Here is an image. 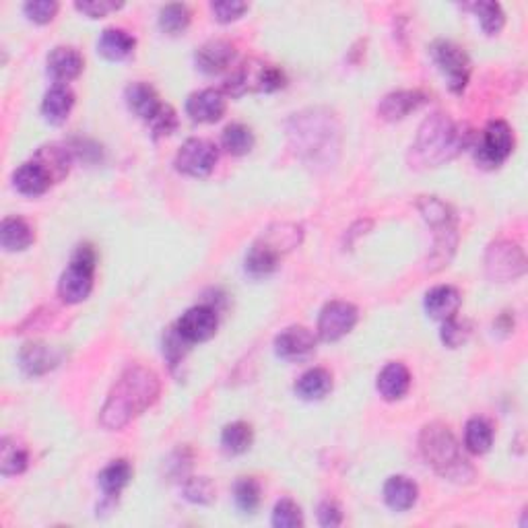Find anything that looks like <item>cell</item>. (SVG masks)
<instances>
[{
  "label": "cell",
  "mask_w": 528,
  "mask_h": 528,
  "mask_svg": "<svg viewBox=\"0 0 528 528\" xmlns=\"http://www.w3.org/2000/svg\"><path fill=\"white\" fill-rule=\"evenodd\" d=\"M289 143L310 168L329 170L341 151V125L337 116L324 107L293 114L287 122Z\"/></svg>",
  "instance_id": "6da1fadb"
},
{
  "label": "cell",
  "mask_w": 528,
  "mask_h": 528,
  "mask_svg": "<svg viewBox=\"0 0 528 528\" xmlns=\"http://www.w3.org/2000/svg\"><path fill=\"white\" fill-rule=\"evenodd\" d=\"M162 393L159 375L144 366H130L116 380L101 407L99 423L107 431H118L153 407Z\"/></svg>",
  "instance_id": "7a4b0ae2"
},
{
  "label": "cell",
  "mask_w": 528,
  "mask_h": 528,
  "mask_svg": "<svg viewBox=\"0 0 528 528\" xmlns=\"http://www.w3.org/2000/svg\"><path fill=\"white\" fill-rule=\"evenodd\" d=\"M473 141V133L450 116L436 112L419 126L417 139L411 147L415 168H440L459 157Z\"/></svg>",
  "instance_id": "3957f363"
},
{
  "label": "cell",
  "mask_w": 528,
  "mask_h": 528,
  "mask_svg": "<svg viewBox=\"0 0 528 528\" xmlns=\"http://www.w3.org/2000/svg\"><path fill=\"white\" fill-rule=\"evenodd\" d=\"M419 450L440 477L454 483L473 481L475 468L462 454V446L444 423H430L419 436Z\"/></svg>",
  "instance_id": "277c9868"
},
{
  "label": "cell",
  "mask_w": 528,
  "mask_h": 528,
  "mask_svg": "<svg viewBox=\"0 0 528 528\" xmlns=\"http://www.w3.org/2000/svg\"><path fill=\"white\" fill-rule=\"evenodd\" d=\"M96 264L97 255L93 250V245H79L69 266L60 274V281H58V295H60L64 303L75 306V303H81L89 298L93 279H96Z\"/></svg>",
  "instance_id": "5b68a950"
},
{
  "label": "cell",
  "mask_w": 528,
  "mask_h": 528,
  "mask_svg": "<svg viewBox=\"0 0 528 528\" xmlns=\"http://www.w3.org/2000/svg\"><path fill=\"white\" fill-rule=\"evenodd\" d=\"M287 83L285 72L279 67L260 60H245L237 67L223 85L227 96L240 97L244 93H273L283 89Z\"/></svg>",
  "instance_id": "8992f818"
},
{
  "label": "cell",
  "mask_w": 528,
  "mask_h": 528,
  "mask_svg": "<svg viewBox=\"0 0 528 528\" xmlns=\"http://www.w3.org/2000/svg\"><path fill=\"white\" fill-rule=\"evenodd\" d=\"M431 58L436 62V67L442 72L448 89L452 93H462L468 83V77H471V60L465 50H462L459 43L448 42V40H438L431 43Z\"/></svg>",
  "instance_id": "52a82bcc"
},
{
  "label": "cell",
  "mask_w": 528,
  "mask_h": 528,
  "mask_svg": "<svg viewBox=\"0 0 528 528\" xmlns=\"http://www.w3.org/2000/svg\"><path fill=\"white\" fill-rule=\"evenodd\" d=\"M514 151V133L508 122L494 120L483 130V136L475 149V159L481 168L496 170Z\"/></svg>",
  "instance_id": "ba28073f"
},
{
  "label": "cell",
  "mask_w": 528,
  "mask_h": 528,
  "mask_svg": "<svg viewBox=\"0 0 528 528\" xmlns=\"http://www.w3.org/2000/svg\"><path fill=\"white\" fill-rule=\"evenodd\" d=\"M486 273L496 283H510L526 273V258L518 244L508 240L494 242L486 255Z\"/></svg>",
  "instance_id": "9c48e42d"
},
{
  "label": "cell",
  "mask_w": 528,
  "mask_h": 528,
  "mask_svg": "<svg viewBox=\"0 0 528 528\" xmlns=\"http://www.w3.org/2000/svg\"><path fill=\"white\" fill-rule=\"evenodd\" d=\"M219 162V151L207 139H188L176 155V170L190 178H207Z\"/></svg>",
  "instance_id": "30bf717a"
},
{
  "label": "cell",
  "mask_w": 528,
  "mask_h": 528,
  "mask_svg": "<svg viewBox=\"0 0 528 528\" xmlns=\"http://www.w3.org/2000/svg\"><path fill=\"white\" fill-rule=\"evenodd\" d=\"M359 320L357 308L349 301H329L327 306L322 308L320 316H318V337L327 343L341 341L343 337L349 335V332L356 329Z\"/></svg>",
  "instance_id": "8fae6325"
},
{
  "label": "cell",
  "mask_w": 528,
  "mask_h": 528,
  "mask_svg": "<svg viewBox=\"0 0 528 528\" xmlns=\"http://www.w3.org/2000/svg\"><path fill=\"white\" fill-rule=\"evenodd\" d=\"M217 327H219V316L211 306H194L186 310L180 318L176 329L188 343H205L215 337Z\"/></svg>",
  "instance_id": "7c38bea8"
},
{
  "label": "cell",
  "mask_w": 528,
  "mask_h": 528,
  "mask_svg": "<svg viewBox=\"0 0 528 528\" xmlns=\"http://www.w3.org/2000/svg\"><path fill=\"white\" fill-rule=\"evenodd\" d=\"M316 349V338L306 327H287L274 338V351L281 359L300 361L306 359Z\"/></svg>",
  "instance_id": "4fadbf2b"
},
{
  "label": "cell",
  "mask_w": 528,
  "mask_h": 528,
  "mask_svg": "<svg viewBox=\"0 0 528 528\" xmlns=\"http://www.w3.org/2000/svg\"><path fill=\"white\" fill-rule=\"evenodd\" d=\"M226 97H223L221 91L215 89H202L192 93L190 97L186 99V114L190 116L194 122H200V125H213V122H219L226 114Z\"/></svg>",
  "instance_id": "5bb4252c"
},
{
  "label": "cell",
  "mask_w": 528,
  "mask_h": 528,
  "mask_svg": "<svg viewBox=\"0 0 528 528\" xmlns=\"http://www.w3.org/2000/svg\"><path fill=\"white\" fill-rule=\"evenodd\" d=\"M85 60L77 48L58 46L48 54V75L56 85H67L81 75Z\"/></svg>",
  "instance_id": "9a60e30c"
},
{
  "label": "cell",
  "mask_w": 528,
  "mask_h": 528,
  "mask_svg": "<svg viewBox=\"0 0 528 528\" xmlns=\"http://www.w3.org/2000/svg\"><path fill=\"white\" fill-rule=\"evenodd\" d=\"M125 97H126L128 110L134 116H139L141 120L147 122V125L165 107V104L153 87L143 81L130 83L125 91Z\"/></svg>",
  "instance_id": "2e32d148"
},
{
  "label": "cell",
  "mask_w": 528,
  "mask_h": 528,
  "mask_svg": "<svg viewBox=\"0 0 528 528\" xmlns=\"http://www.w3.org/2000/svg\"><path fill=\"white\" fill-rule=\"evenodd\" d=\"M60 364V353L46 343H25L19 351V366L27 375H42Z\"/></svg>",
  "instance_id": "e0dca14e"
},
{
  "label": "cell",
  "mask_w": 528,
  "mask_h": 528,
  "mask_svg": "<svg viewBox=\"0 0 528 528\" xmlns=\"http://www.w3.org/2000/svg\"><path fill=\"white\" fill-rule=\"evenodd\" d=\"M425 101H428V96L417 89H401L394 93H388V96L380 101L378 106V114L382 120L388 122H396L407 118L411 112H417Z\"/></svg>",
  "instance_id": "ac0fdd59"
},
{
  "label": "cell",
  "mask_w": 528,
  "mask_h": 528,
  "mask_svg": "<svg viewBox=\"0 0 528 528\" xmlns=\"http://www.w3.org/2000/svg\"><path fill=\"white\" fill-rule=\"evenodd\" d=\"M236 58V48L231 46L226 40H211L197 50V60L199 70L207 72V75H217V72H223L231 67Z\"/></svg>",
  "instance_id": "d6986e66"
},
{
  "label": "cell",
  "mask_w": 528,
  "mask_h": 528,
  "mask_svg": "<svg viewBox=\"0 0 528 528\" xmlns=\"http://www.w3.org/2000/svg\"><path fill=\"white\" fill-rule=\"evenodd\" d=\"M462 303V295L457 287L438 285L425 293V312L433 320H450L459 314Z\"/></svg>",
  "instance_id": "ffe728a7"
},
{
  "label": "cell",
  "mask_w": 528,
  "mask_h": 528,
  "mask_svg": "<svg viewBox=\"0 0 528 528\" xmlns=\"http://www.w3.org/2000/svg\"><path fill=\"white\" fill-rule=\"evenodd\" d=\"M380 396L384 401H399L411 388V372L409 367L401 364V361H393L384 370L378 374V382H375Z\"/></svg>",
  "instance_id": "44dd1931"
},
{
  "label": "cell",
  "mask_w": 528,
  "mask_h": 528,
  "mask_svg": "<svg viewBox=\"0 0 528 528\" xmlns=\"http://www.w3.org/2000/svg\"><path fill=\"white\" fill-rule=\"evenodd\" d=\"M52 184L54 182L52 178H50V173L43 170L35 159L19 165L13 173V186L17 188L21 194H25V197H40V194L46 192Z\"/></svg>",
  "instance_id": "7402d4cb"
},
{
  "label": "cell",
  "mask_w": 528,
  "mask_h": 528,
  "mask_svg": "<svg viewBox=\"0 0 528 528\" xmlns=\"http://www.w3.org/2000/svg\"><path fill=\"white\" fill-rule=\"evenodd\" d=\"M134 46H136V40L126 32V29H120V27L104 29L97 42L99 54L112 62L126 60V58L134 52Z\"/></svg>",
  "instance_id": "603a6c76"
},
{
  "label": "cell",
  "mask_w": 528,
  "mask_h": 528,
  "mask_svg": "<svg viewBox=\"0 0 528 528\" xmlns=\"http://www.w3.org/2000/svg\"><path fill=\"white\" fill-rule=\"evenodd\" d=\"M75 107V93L69 85H54L42 101V114L50 125H62Z\"/></svg>",
  "instance_id": "cb8c5ba5"
},
{
  "label": "cell",
  "mask_w": 528,
  "mask_h": 528,
  "mask_svg": "<svg viewBox=\"0 0 528 528\" xmlns=\"http://www.w3.org/2000/svg\"><path fill=\"white\" fill-rule=\"evenodd\" d=\"M417 497H419L417 483L411 481L409 477L394 475L386 481L384 502L388 504V508H393L394 512L411 510L417 504Z\"/></svg>",
  "instance_id": "d4e9b609"
},
{
  "label": "cell",
  "mask_w": 528,
  "mask_h": 528,
  "mask_svg": "<svg viewBox=\"0 0 528 528\" xmlns=\"http://www.w3.org/2000/svg\"><path fill=\"white\" fill-rule=\"evenodd\" d=\"M35 162H38L43 170L50 173L52 182H60V180L67 176L72 163L70 149L64 147V144H43L33 155Z\"/></svg>",
  "instance_id": "484cf974"
},
{
  "label": "cell",
  "mask_w": 528,
  "mask_h": 528,
  "mask_svg": "<svg viewBox=\"0 0 528 528\" xmlns=\"http://www.w3.org/2000/svg\"><path fill=\"white\" fill-rule=\"evenodd\" d=\"M35 234L32 226L21 217H6L0 226V244L6 252L27 250L33 244Z\"/></svg>",
  "instance_id": "4316f807"
},
{
  "label": "cell",
  "mask_w": 528,
  "mask_h": 528,
  "mask_svg": "<svg viewBox=\"0 0 528 528\" xmlns=\"http://www.w3.org/2000/svg\"><path fill=\"white\" fill-rule=\"evenodd\" d=\"M332 390V375L324 367H312L295 382V394L301 401H320Z\"/></svg>",
  "instance_id": "83f0119b"
},
{
  "label": "cell",
  "mask_w": 528,
  "mask_h": 528,
  "mask_svg": "<svg viewBox=\"0 0 528 528\" xmlns=\"http://www.w3.org/2000/svg\"><path fill=\"white\" fill-rule=\"evenodd\" d=\"M130 479H133V467L130 462L120 459V460H112L104 471L97 477V486L104 491L106 497H118L122 494Z\"/></svg>",
  "instance_id": "f1b7e54d"
},
{
  "label": "cell",
  "mask_w": 528,
  "mask_h": 528,
  "mask_svg": "<svg viewBox=\"0 0 528 528\" xmlns=\"http://www.w3.org/2000/svg\"><path fill=\"white\" fill-rule=\"evenodd\" d=\"M301 236H303V231L300 226H295V223H277V226H273L264 231V236L260 237V242H264L269 248L277 252L279 256H283L293 248H298V245L301 244Z\"/></svg>",
  "instance_id": "f546056e"
},
{
  "label": "cell",
  "mask_w": 528,
  "mask_h": 528,
  "mask_svg": "<svg viewBox=\"0 0 528 528\" xmlns=\"http://www.w3.org/2000/svg\"><path fill=\"white\" fill-rule=\"evenodd\" d=\"M279 255L273 248H269L264 242H255L252 248L245 255V271H248L252 277H266L279 266Z\"/></svg>",
  "instance_id": "4dcf8cb0"
},
{
  "label": "cell",
  "mask_w": 528,
  "mask_h": 528,
  "mask_svg": "<svg viewBox=\"0 0 528 528\" xmlns=\"http://www.w3.org/2000/svg\"><path fill=\"white\" fill-rule=\"evenodd\" d=\"M255 133L245 126L240 125V122H234V125L226 126L221 134V144L223 149L227 151L229 155H236V157H242V155H248L252 149H255Z\"/></svg>",
  "instance_id": "1f68e13d"
},
{
  "label": "cell",
  "mask_w": 528,
  "mask_h": 528,
  "mask_svg": "<svg viewBox=\"0 0 528 528\" xmlns=\"http://www.w3.org/2000/svg\"><path fill=\"white\" fill-rule=\"evenodd\" d=\"M29 465L27 450L21 444H17L14 438H3L0 442V473L5 477L21 475Z\"/></svg>",
  "instance_id": "d6a6232c"
},
{
  "label": "cell",
  "mask_w": 528,
  "mask_h": 528,
  "mask_svg": "<svg viewBox=\"0 0 528 528\" xmlns=\"http://www.w3.org/2000/svg\"><path fill=\"white\" fill-rule=\"evenodd\" d=\"M255 442V431L248 423L236 421L223 428L221 446L227 454H244Z\"/></svg>",
  "instance_id": "836d02e7"
},
{
  "label": "cell",
  "mask_w": 528,
  "mask_h": 528,
  "mask_svg": "<svg viewBox=\"0 0 528 528\" xmlns=\"http://www.w3.org/2000/svg\"><path fill=\"white\" fill-rule=\"evenodd\" d=\"M494 444V430L481 417H473L465 430V446L473 454H486Z\"/></svg>",
  "instance_id": "e575fe53"
},
{
  "label": "cell",
  "mask_w": 528,
  "mask_h": 528,
  "mask_svg": "<svg viewBox=\"0 0 528 528\" xmlns=\"http://www.w3.org/2000/svg\"><path fill=\"white\" fill-rule=\"evenodd\" d=\"M188 25H190V11H188L186 5H165L162 11H159V27L162 32L170 35L184 33Z\"/></svg>",
  "instance_id": "d590c367"
},
{
  "label": "cell",
  "mask_w": 528,
  "mask_h": 528,
  "mask_svg": "<svg viewBox=\"0 0 528 528\" xmlns=\"http://www.w3.org/2000/svg\"><path fill=\"white\" fill-rule=\"evenodd\" d=\"M468 9L477 14L481 29L487 35H497L504 29L505 14L497 3H475V5H468Z\"/></svg>",
  "instance_id": "8d00e7d4"
},
{
  "label": "cell",
  "mask_w": 528,
  "mask_h": 528,
  "mask_svg": "<svg viewBox=\"0 0 528 528\" xmlns=\"http://www.w3.org/2000/svg\"><path fill=\"white\" fill-rule=\"evenodd\" d=\"M234 500L236 505L244 514H255L260 505V486L252 477H242L234 486Z\"/></svg>",
  "instance_id": "74e56055"
},
{
  "label": "cell",
  "mask_w": 528,
  "mask_h": 528,
  "mask_svg": "<svg viewBox=\"0 0 528 528\" xmlns=\"http://www.w3.org/2000/svg\"><path fill=\"white\" fill-rule=\"evenodd\" d=\"M273 526L277 528H298L303 526L301 508L289 497L279 500L273 510Z\"/></svg>",
  "instance_id": "f35d334b"
},
{
  "label": "cell",
  "mask_w": 528,
  "mask_h": 528,
  "mask_svg": "<svg viewBox=\"0 0 528 528\" xmlns=\"http://www.w3.org/2000/svg\"><path fill=\"white\" fill-rule=\"evenodd\" d=\"M184 497L192 504L208 505L215 500V486L207 477H192L184 483Z\"/></svg>",
  "instance_id": "ab89813d"
},
{
  "label": "cell",
  "mask_w": 528,
  "mask_h": 528,
  "mask_svg": "<svg viewBox=\"0 0 528 528\" xmlns=\"http://www.w3.org/2000/svg\"><path fill=\"white\" fill-rule=\"evenodd\" d=\"M188 349H190V343L180 335L176 327L170 329L168 335L163 337V356L168 359L170 367H176L186 357Z\"/></svg>",
  "instance_id": "60d3db41"
},
{
  "label": "cell",
  "mask_w": 528,
  "mask_h": 528,
  "mask_svg": "<svg viewBox=\"0 0 528 528\" xmlns=\"http://www.w3.org/2000/svg\"><path fill=\"white\" fill-rule=\"evenodd\" d=\"M468 337H471V327H468V322L459 320L457 316L450 318V320H444L442 341L446 347L457 349V347L465 345L468 341Z\"/></svg>",
  "instance_id": "b9f144b4"
},
{
  "label": "cell",
  "mask_w": 528,
  "mask_h": 528,
  "mask_svg": "<svg viewBox=\"0 0 528 528\" xmlns=\"http://www.w3.org/2000/svg\"><path fill=\"white\" fill-rule=\"evenodd\" d=\"M23 11L29 21L38 25H46L56 17L58 3H54V0H32V3L23 6Z\"/></svg>",
  "instance_id": "7bdbcfd3"
},
{
  "label": "cell",
  "mask_w": 528,
  "mask_h": 528,
  "mask_svg": "<svg viewBox=\"0 0 528 528\" xmlns=\"http://www.w3.org/2000/svg\"><path fill=\"white\" fill-rule=\"evenodd\" d=\"M211 11L219 23H231L248 11V5L240 3V0H219V3L211 5Z\"/></svg>",
  "instance_id": "ee69618b"
},
{
  "label": "cell",
  "mask_w": 528,
  "mask_h": 528,
  "mask_svg": "<svg viewBox=\"0 0 528 528\" xmlns=\"http://www.w3.org/2000/svg\"><path fill=\"white\" fill-rule=\"evenodd\" d=\"M176 126H178V116H176V112H173V107L168 104H165L163 110L149 122V128H151V133H153L155 139L157 136L171 134L173 130H176Z\"/></svg>",
  "instance_id": "f6af8a7d"
},
{
  "label": "cell",
  "mask_w": 528,
  "mask_h": 528,
  "mask_svg": "<svg viewBox=\"0 0 528 528\" xmlns=\"http://www.w3.org/2000/svg\"><path fill=\"white\" fill-rule=\"evenodd\" d=\"M122 3H114V0H85V3H77L75 9L79 13L87 14V17L91 19H99V17H106V14H110L114 11L122 9Z\"/></svg>",
  "instance_id": "bcb514c9"
},
{
  "label": "cell",
  "mask_w": 528,
  "mask_h": 528,
  "mask_svg": "<svg viewBox=\"0 0 528 528\" xmlns=\"http://www.w3.org/2000/svg\"><path fill=\"white\" fill-rule=\"evenodd\" d=\"M318 523L327 528L343 524V512L335 502H322L318 508Z\"/></svg>",
  "instance_id": "7dc6e473"
}]
</instances>
